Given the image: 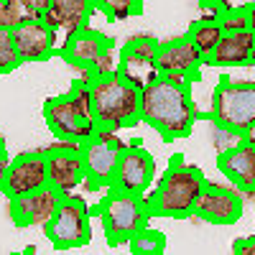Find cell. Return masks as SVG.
Returning <instances> with one entry per match:
<instances>
[{
    "label": "cell",
    "instance_id": "6da1fadb",
    "mask_svg": "<svg viewBox=\"0 0 255 255\" xmlns=\"http://www.w3.org/2000/svg\"><path fill=\"white\" fill-rule=\"evenodd\" d=\"M197 108L191 87H181L163 77L140 90V120L161 133L163 140H179L194 130Z\"/></svg>",
    "mask_w": 255,
    "mask_h": 255
},
{
    "label": "cell",
    "instance_id": "7a4b0ae2",
    "mask_svg": "<svg viewBox=\"0 0 255 255\" xmlns=\"http://www.w3.org/2000/svg\"><path fill=\"white\" fill-rule=\"evenodd\" d=\"M207 179L197 166L184 161V156H174L168 163L163 179L153 189V194L148 197L153 217H168V220H186L194 215L197 199L202 194Z\"/></svg>",
    "mask_w": 255,
    "mask_h": 255
},
{
    "label": "cell",
    "instance_id": "3957f363",
    "mask_svg": "<svg viewBox=\"0 0 255 255\" xmlns=\"http://www.w3.org/2000/svg\"><path fill=\"white\" fill-rule=\"evenodd\" d=\"M90 95L97 128L118 133L123 128H133L135 123H140V90L120 72L97 77L90 84Z\"/></svg>",
    "mask_w": 255,
    "mask_h": 255
},
{
    "label": "cell",
    "instance_id": "277c9868",
    "mask_svg": "<svg viewBox=\"0 0 255 255\" xmlns=\"http://www.w3.org/2000/svg\"><path fill=\"white\" fill-rule=\"evenodd\" d=\"M44 120L54 138H74L87 140L97 130V120L92 113V95L90 84L77 82L67 95H59L44 102Z\"/></svg>",
    "mask_w": 255,
    "mask_h": 255
},
{
    "label": "cell",
    "instance_id": "5b68a950",
    "mask_svg": "<svg viewBox=\"0 0 255 255\" xmlns=\"http://www.w3.org/2000/svg\"><path fill=\"white\" fill-rule=\"evenodd\" d=\"M97 212L102 220L105 238H108L110 245L130 243V238L153 217L148 199L143 194H130V191H120V189H108V197L102 199Z\"/></svg>",
    "mask_w": 255,
    "mask_h": 255
},
{
    "label": "cell",
    "instance_id": "8992f818",
    "mask_svg": "<svg viewBox=\"0 0 255 255\" xmlns=\"http://www.w3.org/2000/svg\"><path fill=\"white\" fill-rule=\"evenodd\" d=\"M212 120L235 135L250 128L255 123V82L222 79L212 95Z\"/></svg>",
    "mask_w": 255,
    "mask_h": 255
},
{
    "label": "cell",
    "instance_id": "52a82bcc",
    "mask_svg": "<svg viewBox=\"0 0 255 255\" xmlns=\"http://www.w3.org/2000/svg\"><path fill=\"white\" fill-rule=\"evenodd\" d=\"M51 245L56 250H72L90 245L92 240V225H90V207L84 199L64 194L51 222L44 227Z\"/></svg>",
    "mask_w": 255,
    "mask_h": 255
},
{
    "label": "cell",
    "instance_id": "ba28073f",
    "mask_svg": "<svg viewBox=\"0 0 255 255\" xmlns=\"http://www.w3.org/2000/svg\"><path fill=\"white\" fill-rule=\"evenodd\" d=\"M123 148L125 143L115 135V130H105V128H97L95 135L84 140V148H82L84 168H87V181L95 189L113 186Z\"/></svg>",
    "mask_w": 255,
    "mask_h": 255
},
{
    "label": "cell",
    "instance_id": "9c48e42d",
    "mask_svg": "<svg viewBox=\"0 0 255 255\" xmlns=\"http://www.w3.org/2000/svg\"><path fill=\"white\" fill-rule=\"evenodd\" d=\"M156 56H158V41L153 36L140 33V36L130 38L123 46L118 72L128 82H133L138 90H143V87H148L151 82H156L161 77L158 67H156Z\"/></svg>",
    "mask_w": 255,
    "mask_h": 255
},
{
    "label": "cell",
    "instance_id": "30bf717a",
    "mask_svg": "<svg viewBox=\"0 0 255 255\" xmlns=\"http://www.w3.org/2000/svg\"><path fill=\"white\" fill-rule=\"evenodd\" d=\"M153 174H156L153 156L140 145H128L125 143L110 189L130 191V194H145L148 186L153 184Z\"/></svg>",
    "mask_w": 255,
    "mask_h": 255
},
{
    "label": "cell",
    "instance_id": "8fae6325",
    "mask_svg": "<svg viewBox=\"0 0 255 255\" xmlns=\"http://www.w3.org/2000/svg\"><path fill=\"white\" fill-rule=\"evenodd\" d=\"M61 197L64 194L59 189H54L51 184L31 191V194L13 197L10 199V217H13L15 227H46L54 217Z\"/></svg>",
    "mask_w": 255,
    "mask_h": 255
},
{
    "label": "cell",
    "instance_id": "7c38bea8",
    "mask_svg": "<svg viewBox=\"0 0 255 255\" xmlns=\"http://www.w3.org/2000/svg\"><path fill=\"white\" fill-rule=\"evenodd\" d=\"M46 184H49L46 156L44 153H20L18 158H10V166L5 171V181H3L0 194L13 199V197L31 194V191L46 186Z\"/></svg>",
    "mask_w": 255,
    "mask_h": 255
},
{
    "label": "cell",
    "instance_id": "4fadbf2b",
    "mask_svg": "<svg viewBox=\"0 0 255 255\" xmlns=\"http://www.w3.org/2000/svg\"><path fill=\"white\" fill-rule=\"evenodd\" d=\"M194 215L212 225H235L243 217V197L220 184H204L197 199Z\"/></svg>",
    "mask_w": 255,
    "mask_h": 255
},
{
    "label": "cell",
    "instance_id": "5bb4252c",
    "mask_svg": "<svg viewBox=\"0 0 255 255\" xmlns=\"http://www.w3.org/2000/svg\"><path fill=\"white\" fill-rule=\"evenodd\" d=\"M13 41L23 64L46 61L56 46V31L44 18H26L18 26H13Z\"/></svg>",
    "mask_w": 255,
    "mask_h": 255
},
{
    "label": "cell",
    "instance_id": "9a60e30c",
    "mask_svg": "<svg viewBox=\"0 0 255 255\" xmlns=\"http://www.w3.org/2000/svg\"><path fill=\"white\" fill-rule=\"evenodd\" d=\"M95 10L92 0H49L41 10V18L64 38H72L82 28L90 26V15Z\"/></svg>",
    "mask_w": 255,
    "mask_h": 255
},
{
    "label": "cell",
    "instance_id": "2e32d148",
    "mask_svg": "<svg viewBox=\"0 0 255 255\" xmlns=\"http://www.w3.org/2000/svg\"><path fill=\"white\" fill-rule=\"evenodd\" d=\"M156 67L158 74H189V77H197V72L204 67V56L202 51L194 46V41L186 36L171 38V41H163L158 44V56H156Z\"/></svg>",
    "mask_w": 255,
    "mask_h": 255
},
{
    "label": "cell",
    "instance_id": "e0dca14e",
    "mask_svg": "<svg viewBox=\"0 0 255 255\" xmlns=\"http://www.w3.org/2000/svg\"><path fill=\"white\" fill-rule=\"evenodd\" d=\"M46 156V174L49 184L59 189L61 194H72V191L87 181V168H84L82 151H54Z\"/></svg>",
    "mask_w": 255,
    "mask_h": 255
},
{
    "label": "cell",
    "instance_id": "ac0fdd59",
    "mask_svg": "<svg viewBox=\"0 0 255 255\" xmlns=\"http://www.w3.org/2000/svg\"><path fill=\"white\" fill-rule=\"evenodd\" d=\"M217 168L220 174L240 191L250 189L255 184V145L238 140L235 145L225 148L217 158Z\"/></svg>",
    "mask_w": 255,
    "mask_h": 255
},
{
    "label": "cell",
    "instance_id": "d6986e66",
    "mask_svg": "<svg viewBox=\"0 0 255 255\" xmlns=\"http://www.w3.org/2000/svg\"><path fill=\"white\" fill-rule=\"evenodd\" d=\"M253 46H255V33L253 31L222 33L215 51L204 59V67H248Z\"/></svg>",
    "mask_w": 255,
    "mask_h": 255
},
{
    "label": "cell",
    "instance_id": "ffe728a7",
    "mask_svg": "<svg viewBox=\"0 0 255 255\" xmlns=\"http://www.w3.org/2000/svg\"><path fill=\"white\" fill-rule=\"evenodd\" d=\"M108 49H113V38L102 36L87 26L79 33H74L72 38H67V44L61 49V56L72 67H92L95 59L102 56Z\"/></svg>",
    "mask_w": 255,
    "mask_h": 255
},
{
    "label": "cell",
    "instance_id": "44dd1931",
    "mask_svg": "<svg viewBox=\"0 0 255 255\" xmlns=\"http://www.w3.org/2000/svg\"><path fill=\"white\" fill-rule=\"evenodd\" d=\"M222 33L225 31H222V26L217 23V20H197V23L189 28V38L194 41V46L202 51L204 59L215 51V46L220 44Z\"/></svg>",
    "mask_w": 255,
    "mask_h": 255
},
{
    "label": "cell",
    "instance_id": "7402d4cb",
    "mask_svg": "<svg viewBox=\"0 0 255 255\" xmlns=\"http://www.w3.org/2000/svg\"><path fill=\"white\" fill-rule=\"evenodd\" d=\"M128 248H130V253H135V255H161L166 250V235L161 230H153V227L145 225L143 230H138L130 238Z\"/></svg>",
    "mask_w": 255,
    "mask_h": 255
},
{
    "label": "cell",
    "instance_id": "603a6c76",
    "mask_svg": "<svg viewBox=\"0 0 255 255\" xmlns=\"http://www.w3.org/2000/svg\"><path fill=\"white\" fill-rule=\"evenodd\" d=\"M95 10H102L110 20H125L143 10V0H92Z\"/></svg>",
    "mask_w": 255,
    "mask_h": 255
},
{
    "label": "cell",
    "instance_id": "cb8c5ba5",
    "mask_svg": "<svg viewBox=\"0 0 255 255\" xmlns=\"http://www.w3.org/2000/svg\"><path fill=\"white\" fill-rule=\"evenodd\" d=\"M20 56L15 49V41H13V28L8 26H0V74H8L13 69L20 67Z\"/></svg>",
    "mask_w": 255,
    "mask_h": 255
},
{
    "label": "cell",
    "instance_id": "d4e9b609",
    "mask_svg": "<svg viewBox=\"0 0 255 255\" xmlns=\"http://www.w3.org/2000/svg\"><path fill=\"white\" fill-rule=\"evenodd\" d=\"M220 26H222L225 33L250 31L248 28V13H245V8H225V13L220 18Z\"/></svg>",
    "mask_w": 255,
    "mask_h": 255
},
{
    "label": "cell",
    "instance_id": "484cf974",
    "mask_svg": "<svg viewBox=\"0 0 255 255\" xmlns=\"http://www.w3.org/2000/svg\"><path fill=\"white\" fill-rule=\"evenodd\" d=\"M235 253L238 255H255V235L253 238H240L235 243Z\"/></svg>",
    "mask_w": 255,
    "mask_h": 255
},
{
    "label": "cell",
    "instance_id": "4316f807",
    "mask_svg": "<svg viewBox=\"0 0 255 255\" xmlns=\"http://www.w3.org/2000/svg\"><path fill=\"white\" fill-rule=\"evenodd\" d=\"M10 166V156H8V148L3 145V140H0V189H3V181H5V171Z\"/></svg>",
    "mask_w": 255,
    "mask_h": 255
},
{
    "label": "cell",
    "instance_id": "83f0119b",
    "mask_svg": "<svg viewBox=\"0 0 255 255\" xmlns=\"http://www.w3.org/2000/svg\"><path fill=\"white\" fill-rule=\"evenodd\" d=\"M0 26H8V28H10V8H8V0H0Z\"/></svg>",
    "mask_w": 255,
    "mask_h": 255
},
{
    "label": "cell",
    "instance_id": "f1b7e54d",
    "mask_svg": "<svg viewBox=\"0 0 255 255\" xmlns=\"http://www.w3.org/2000/svg\"><path fill=\"white\" fill-rule=\"evenodd\" d=\"M245 13H248V28L255 33V0H250L245 5Z\"/></svg>",
    "mask_w": 255,
    "mask_h": 255
},
{
    "label": "cell",
    "instance_id": "f546056e",
    "mask_svg": "<svg viewBox=\"0 0 255 255\" xmlns=\"http://www.w3.org/2000/svg\"><path fill=\"white\" fill-rule=\"evenodd\" d=\"M240 140H245V143H250V145H255V123H253L250 128H245V130L240 133Z\"/></svg>",
    "mask_w": 255,
    "mask_h": 255
},
{
    "label": "cell",
    "instance_id": "4dcf8cb0",
    "mask_svg": "<svg viewBox=\"0 0 255 255\" xmlns=\"http://www.w3.org/2000/svg\"><path fill=\"white\" fill-rule=\"evenodd\" d=\"M243 194H245V197H248V199H250V202L255 204V184H253L250 189H245V191H243Z\"/></svg>",
    "mask_w": 255,
    "mask_h": 255
},
{
    "label": "cell",
    "instance_id": "1f68e13d",
    "mask_svg": "<svg viewBox=\"0 0 255 255\" xmlns=\"http://www.w3.org/2000/svg\"><path fill=\"white\" fill-rule=\"evenodd\" d=\"M248 67H255V46H253V54H250V64Z\"/></svg>",
    "mask_w": 255,
    "mask_h": 255
}]
</instances>
